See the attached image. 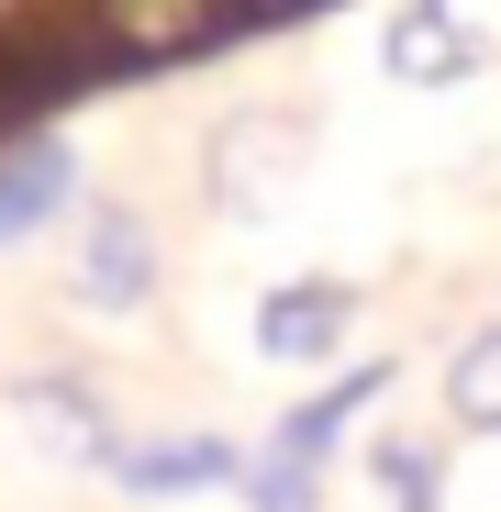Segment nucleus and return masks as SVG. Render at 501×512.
<instances>
[{"mask_svg":"<svg viewBox=\"0 0 501 512\" xmlns=\"http://www.w3.org/2000/svg\"><path fill=\"white\" fill-rule=\"evenodd\" d=\"M245 23V0H56L34 23L67 78H123V67H179Z\"/></svg>","mask_w":501,"mask_h":512,"instance_id":"obj_1","label":"nucleus"},{"mask_svg":"<svg viewBox=\"0 0 501 512\" xmlns=\"http://www.w3.org/2000/svg\"><path fill=\"white\" fill-rule=\"evenodd\" d=\"M301 156H312V123L301 112H234L223 134H212V201L223 212H279L290 201V179H301Z\"/></svg>","mask_w":501,"mask_h":512,"instance_id":"obj_2","label":"nucleus"},{"mask_svg":"<svg viewBox=\"0 0 501 512\" xmlns=\"http://www.w3.org/2000/svg\"><path fill=\"white\" fill-rule=\"evenodd\" d=\"M67 301H78V312H134V301H156V223H145L134 201H90L78 256H67Z\"/></svg>","mask_w":501,"mask_h":512,"instance_id":"obj_3","label":"nucleus"},{"mask_svg":"<svg viewBox=\"0 0 501 512\" xmlns=\"http://www.w3.org/2000/svg\"><path fill=\"white\" fill-rule=\"evenodd\" d=\"M134 501H179V490H234L245 479V457L223 446V435H112V457H101Z\"/></svg>","mask_w":501,"mask_h":512,"instance_id":"obj_4","label":"nucleus"},{"mask_svg":"<svg viewBox=\"0 0 501 512\" xmlns=\"http://www.w3.org/2000/svg\"><path fill=\"white\" fill-rule=\"evenodd\" d=\"M346 334H357V290H346V279H279V290L257 301V346L290 357V368H323Z\"/></svg>","mask_w":501,"mask_h":512,"instance_id":"obj_5","label":"nucleus"},{"mask_svg":"<svg viewBox=\"0 0 501 512\" xmlns=\"http://www.w3.org/2000/svg\"><path fill=\"white\" fill-rule=\"evenodd\" d=\"M379 67L401 78V90H457V78H479V34L446 12V0H401L390 34H379Z\"/></svg>","mask_w":501,"mask_h":512,"instance_id":"obj_6","label":"nucleus"},{"mask_svg":"<svg viewBox=\"0 0 501 512\" xmlns=\"http://www.w3.org/2000/svg\"><path fill=\"white\" fill-rule=\"evenodd\" d=\"M67 201H78V145L67 134H12L0 145V245L45 234Z\"/></svg>","mask_w":501,"mask_h":512,"instance_id":"obj_7","label":"nucleus"},{"mask_svg":"<svg viewBox=\"0 0 501 512\" xmlns=\"http://www.w3.org/2000/svg\"><path fill=\"white\" fill-rule=\"evenodd\" d=\"M379 390H390V357H368V368H346L334 390H312L301 412H279V435H268V446H279V457H301V468H323V457H334V435H346V423H357Z\"/></svg>","mask_w":501,"mask_h":512,"instance_id":"obj_8","label":"nucleus"},{"mask_svg":"<svg viewBox=\"0 0 501 512\" xmlns=\"http://www.w3.org/2000/svg\"><path fill=\"white\" fill-rule=\"evenodd\" d=\"M12 412H23V423H45V446H56V457H90V468L112 457V423H101V401L78 390V379H23V390H12Z\"/></svg>","mask_w":501,"mask_h":512,"instance_id":"obj_9","label":"nucleus"},{"mask_svg":"<svg viewBox=\"0 0 501 512\" xmlns=\"http://www.w3.org/2000/svg\"><path fill=\"white\" fill-rule=\"evenodd\" d=\"M368 479L390 490V512H446V435H379L368 446Z\"/></svg>","mask_w":501,"mask_h":512,"instance_id":"obj_10","label":"nucleus"},{"mask_svg":"<svg viewBox=\"0 0 501 512\" xmlns=\"http://www.w3.org/2000/svg\"><path fill=\"white\" fill-rule=\"evenodd\" d=\"M446 423L457 435H501V323L446 357Z\"/></svg>","mask_w":501,"mask_h":512,"instance_id":"obj_11","label":"nucleus"},{"mask_svg":"<svg viewBox=\"0 0 501 512\" xmlns=\"http://www.w3.org/2000/svg\"><path fill=\"white\" fill-rule=\"evenodd\" d=\"M234 490H245V512H323V468H301V457H279V446L245 457Z\"/></svg>","mask_w":501,"mask_h":512,"instance_id":"obj_12","label":"nucleus"},{"mask_svg":"<svg viewBox=\"0 0 501 512\" xmlns=\"http://www.w3.org/2000/svg\"><path fill=\"white\" fill-rule=\"evenodd\" d=\"M245 12H312V0H245Z\"/></svg>","mask_w":501,"mask_h":512,"instance_id":"obj_13","label":"nucleus"}]
</instances>
